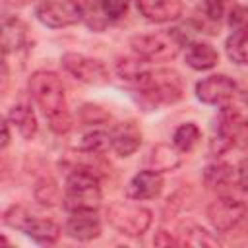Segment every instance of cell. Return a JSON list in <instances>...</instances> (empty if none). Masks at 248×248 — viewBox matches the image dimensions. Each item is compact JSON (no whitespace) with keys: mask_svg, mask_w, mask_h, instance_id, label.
Returning <instances> with one entry per match:
<instances>
[{"mask_svg":"<svg viewBox=\"0 0 248 248\" xmlns=\"http://www.w3.org/2000/svg\"><path fill=\"white\" fill-rule=\"evenodd\" d=\"M29 95L39 107L54 134H66L74 126L66 101V85L62 78L50 70H37L29 78Z\"/></svg>","mask_w":248,"mask_h":248,"instance_id":"6da1fadb","label":"cell"},{"mask_svg":"<svg viewBox=\"0 0 248 248\" xmlns=\"http://www.w3.org/2000/svg\"><path fill=\"white\" fill-rule=\"evenodd\" d=\"M128 85H132L147 103L155 107L174 105L184 95V81L172 68H149L145 64Z\"/></svg>","mask_w":248,"mask_h":248,"instance_id":"7a4b0ae2","label":"cell"},{"mask_svg":"<svg viewBox=\"0 0 248 248\" xmlns=\"http://www.w3.org/2000/svg\"><path fill=\"white\" fill-rule=\"evenodd\" d=\"M192 39L182 33L180 27L165 29V31H153V33H141L134 35L130 39V48L136 56H140L145 62H167L176 58L182 46L190 43Z\"/></svg>","mask_w":248,"mask_h":248,"instance_id":"3957f363","label":"cell"},{"mask_svg":"<svg viewBox=\"0 0 248 248\" xmlns=\"http://www.w3.org/2000/svg\"><path fill=\"white\" fill-rule=\"evenodd\" d=\"M101 182L99 176L85 167H76L66 176L62 205L66 211L99 209L101 205Z\"/></svg>","mask_w":248,"mask_h":248,"instance_id":"277c9868","label":"cell"},{"mask_svg":"<svg viewBox=\"0 0 248 248\" xmlns=\"http://www.w3.org/2000/svg\"><path fill=\"white\" fill-rule=\"evenodd\" d=\"M105 215H107L108 225L116 232L130 236V238H138V236L145 234L147 229L151 227V221H153L151 209H147L141 203H136L130 198L126 202L108 203Z\"/></svg>","mask_w":248,"mask_h":248,"instance_id":"5b68a950","label":"cell"},{"mask_svg":"<svg viewBox=\"0 0 248 248\" xmlns=\"http://www.w3.org/2000/svg\"><path fill=\"white\" fill-rule=\"evenodd\" d=\"M4 221H6V225H10L12 229L21 231L25 236H29L31 240H35L39 244H54L60 238V232H62V229L54 221L35 217L23 207L8 209L6 215H4Z\"/></svg>","mask_w":248,"mask_h":248,"instance_id":"8992f818","label":"cell"},{"mask_svg":"<svg viewBox=\"0 0 248 248\" xmlns=\"http://www.w3.org/2000/svg\"><path fill=\"white\" fill-rule=\"evenodd\" d=\"M219 108H221V112L217 116V124H215V130H213V136L209 141V151L215 157H219V155L227 153L231 147H234L236 140L244 132V116L232 103L219 107Z\"/></svg>","mask_w":248,"mask_h":248,"instance_id":"52a82bcc","label":"cell"},{"mask_svg":"<svg viewBox=\"0 0 248 248\" xmlns=\"http://www.w3.org/2000/svg\"><path fill=\"white\" fill-rule=\"evenodd\" d=\"M35 17L50 29L72 27L81 21V0H39Z\"/></svg>","mask_w":248,"mask_h":248,"instance_id":"ba28073f","label":"cell"},{"mask_svg":"<svg viewBox=\"0 0 248 248\" xmlns=\"http://www.w3.org/2000/svg\"><path fill=\"white\" fill-rule=\"evenodd\" d=\"M62 68L78 81L87 85H107L110 81L108 68L103 60L87 56L83 52H66L60 58Z\"/></svg>","mask_w":248,"mask_h":248,"instance_id":"9c48e42d","label":"cell"},{"mask_svg":"<svg viewBox=\"0 0 248 248\" xmlns=\"http://www.w3.org/2000/svg\"><path fill=\"white\" fill-rule=\"evenodd\" d=\"M246 217V205L242 200L223 194L215 198L207 207V221L211 223L215 232H231L234 231Z\"/></svg>","mask_w":248,"mask_h":248,"instance_id":"30bf717a","label":"cell"},{"mask_svg":"<svg viewBox=\"0 0 248 248\" xmlns=\"http://www.w3.org/2000/svg\"><path fill=\"white\" fill-rule=\"evenodd\" d=\"M236 91H238L236 81L229 78L227 74H211L200 79L194 89L198 101H202L203 105H211V107H225L232 103L236 97Z\"/></svg>","mask_w":248,"mask_h":248,"instance_id":"8fae6325","label":"cell"},{"mask_svg":"<svg viewBox=\"0 0 248 248\" xmlns=\"http://www.w3.org/2000/svg\"><path fill=\"white\" fill-rule=\"evenodd\" d=\"M70 217L64 223V232L79 242H89L101 234V217L97 209H81V211H68Z\"/></svg>","mask_w":248,"mask_h":248,"instance_id":"7c38bea8","label":"cell"},{"mask_svg":"<svg viewBox=\"0 0 248 248\" xmlns=\"http://www.w3.org/2000/svg\"><path fill=\"white\" fill-rule=\"evenodd\" d=\"M161 190H163V174L143 169L130 178L126 186V198L134 202H147V200L157 198Z\"/></svg>","mask_w":248,"mask_h":248,"instance_id":"4fadbf2b","label":"cell"},{"mask_svg":"<svg viewBox=\"0 0 248 248\" xmlns=\"http://www.w3.org/2000/svg\"><path fill=\"white\" fill-rule=\"evenodd\" d=\"M136 6L143 19L151 23H172L184 12L182 0H136Z\"/></svg>","mask_w":248,"mask_h":248,"instance_id":"5bb4252c","label":"cell"},{"mask_svg":"<svg viewBox=\"0 0 248 248\" xmlns=\"http://www.w3.org/2000/svg\"><path fill=\"white\" fill-rule=\"evenodd\" d=\"M27 43V25L17 16L0 17V60Z\"/></svg>","mask_w":248,"mask_h":248,"instance_id":"9a60e30c","label":"cell"},{"mask_svg":"<svg viewBox=\"0 0 248 248\" xmlns=\"http://www.w3.org/2000/svg\"><path fill=\"white\" fill-rule=\"evenodd\" d=\"M108 132H110V149L118 157H130L141 145V130L134 122H122Z\"/></svg>","mask_w":248,"mask_h":248,"instance_id":"2e32d148","label":"cell"},{"mask_svg":"<svg viewBox=\"0 0 248 248\" xmlns=\"http://www.w3.org/2000/svg\"><path fill=\"white\" fill-rule=\"evenodd\" d=\"M182 163V153L172 143H157L149 149L145 157V169L155 172H167L178 169Z\"/></svg>","mask_w":248,"mask_h":248,"instance_id":"e0dca14e","label":"cell"},{"mask_svg":"<svg viewBox=\"0 0 248 248\" xmlns=\"http://www.w3.org/2000/svg\"><path fill=\"white\" fill-rule=\"evenodd\" d=\"M184 58L192 70L205 72V70H211L217 66L219 52L213 48V45H209L205 41H190V43H186Z\"/></svg>","mask_w":248,"mask_h":248,"instance_id":"ac0fdd59","label":"cell"},{"mask_svg":"<svg viewBox=\"0 0 248 248\" xmlns=\"http://www.w3.org/2000/svg\"><path fill=\"white\" fill-rule=\"evenodd\" d=\"M8 122L16 126V130L19 132L21 138L25 140H31L37 130H39V124H37V116H35V110L29 107V105H14L10 108V116H8Z\"/></svg>","mask_w":248,"mask_h":248,"instance_id":"d6986e66","label":"cell"},{"mask_svg":"<svg viewBox=\"0 0 248 248\" xmlns=\"http://www.w3.org/2000/svg\"><path fill=\"white\" fill-rule=\"evenodd\" d=\"M76 147L81 153H89V155H99L105 149L110 147V132L105 128H91L87 132H83L76 143Z\"/></svg>","mask_w":248,"mask_h":248,"instance_id":"ffe728a7","label":"cell"},{"mask_svg":"<svg viewBox=\"0 0 248 248\" xmlns=\"http://www.w3.org/2000/svg\"><path fill=\"white\" fill-rule=\"evenodd\" d=\"M232 180H234V167H231L229 163L215 161L203 169V184L209 190H221L229 186Z\"/></svg>","mask_w":248,"mask_h":248,"instance_id":"44dd1931","label":"cell"},{"mask_svg":"<svg viewBox=\"0 0 248 248\" xmlns=\"http://www.w3.org/2000/svg\"><path fill=\"white\" fill-rule=\"evenodd\" d=\"M178 244H190V246H219V240L213 232H209L207 229L194 225V223H186L180 227L178 232Z\"/></svg>","mask_w":248,"mask_h":248,"instance_id":"7402d4cb","label":"cell"},{"mask_svg":"<svg viewBox=\"0 0 248 248\" xmlns=\"http://www.w3.org/2000/svg\"><path fill=\"white\" fill-rule=\"evenodd\" d=\"M202 140V130L196 122H184L180 124L174 134H172V145L184 155L188 151H192Z\"/></svg>","mask_w":248,"mask_h":248,"instance_id":"603a6c76","label":"cell"},{"mask_svg":"<svg viewBox=\"0 0 248 248\" xmlns=\"http://www.w3.org/2000/svg\"><path fill=\"white\" fill-rule=\"evenodd\" d=\"M225 52L234 64H246V29H232L225 41Z\"/></svg>","mask_w":248,"mask_h":248,"instance_id":"cb8c5ba5","label":"cell"},{"mask_svg":"<svg viewBox=\"0 0 248 248\" xmlns=\"http://www.w3.org/2000/svg\"><path fill=\"white\" fill-rule=\"evenodd\" d=\"M97 2H99V8H101L103 16L110 23V21H118L126 16L132 0H97Z\"/></svg>","mask_w":248,"mask_h":248,"instance_id":"d4e9b609","label":"cell"},{"mask_svg":"<svg viewBox=\"0 0 248 248\" xmlns=\"http://www.w3.org/2000/svg\"><path fill=\"white\" fill-rule=\"evenodd\" d=\"M35 198H37V202L41 205H54L56 202H60V190L50 178H45V180H41L37 184Z\"/></svg>","mask_w":248,"mask_h":248,"instance_id":"484cf974","label":"cell"},{"mask_svg":"<svg viewBox=\"0 0 248 248\" xmlns=\"http://www.w3.org/2000/svg\"><path fill=\"white\" fill-rule=\"evenodd\" d=\"M229 8V0H203V12L209 19L219 21L225 17Z\"/></svg>","mask_w":248,"mask_h":248,"instance_id":"4316f807","label":"cell"},{"mask_svg":"<svg viewBox=\"0 0 248 248\" xmlns=\"http://www.w3.org/2000/svg\"><path fill=\"white\" fill-rule=\"evenodd\" d=\"M229 25L232 29H246V8H244V4H234L229 10Z\"/></svg>","mask_w":248,"mask_h":248,"instance_id":"83f0119b","label":"cell"},{"mask_svg":"<svg viewBox=\"0 0 248 248\" xmlns=\"http://www.w3.org/2000/svg\"><path fill=\"white\" fill-rule=\"evenodd\" d=\"M153 244H155V246H180V244H178V238L172 236V234L167 232V231H159V232H155V236H153Z\"/></svg>","mask_w":248,"mask_h":248,"instance_id":"f1b7e54d","label":"cell"},{"mask_svg":"<svg viewBox=\"0 0 248 248\" xmlns=\"http://www.w3.org/2000/svg\"><path fill=\"white\" fill-rule=\"evenodd\" d=\"M10 122L0 114V151L4 149V147H8V143H10Z\"/></svg>","mask_w":248,"mask_h":248,"instance_id":"f546056e","label":"cell"},{"mask_svg":"<svg viewBox=\"0 0 248 248\" xmlns=\"http://www.w3.org/2000/svg\"><path fill=\"white\" fill-rule=\"evenodd\" d=\"M234 174H236V180H238V188L242 190V192H246V163L244 161H240V165L234 169Z\"/></svg>","mask_w":248,"mask_h":248,"instance_id":"4dcf8cb0","label":"cell"},{"mask_svg":"<svg viewBox=\"0 0 248 248\" xmlns=\"http://www.w3.org/2000/svg\"><path fill=\"white\" fill-rule=\"evenodd\" d=\"M6 172H8V165H6V163L0 159V180L4 178V174H6Z\"/></svg>","mask_w":248,"mask_h":248,"instance_id":"1f68e13d","label":"cell"},{"mask_svg":"<svg viewBox=\"0 0 248 248\" xmlns=\"http://www.w3.org/2000/svg\"><path fill=\"white\" fill-rule=\"evenodd\" d=\"M0 244H10V240H8L6 236H2V234H0Z\"/></svg>","mask_w":248,"mask_h":248,"instance_id":"d6a6232c","label":"cell"}]
</instances>
